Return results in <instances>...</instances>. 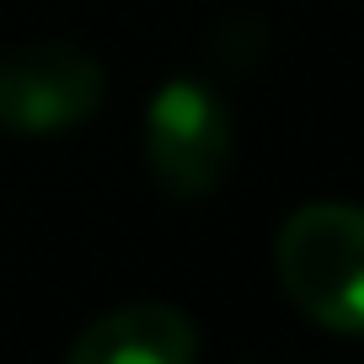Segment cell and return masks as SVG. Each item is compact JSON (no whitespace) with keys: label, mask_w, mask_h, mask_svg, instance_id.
<instances>
[{"label":"cell","mask_w":364,"mask_h":364,"mask_svg":"<svg viewBox=\"0 0 364 364\" xmlns=\"http://www.w3.org/2000/svg\"><path fill=\"white\" fill-rule=\"evenodd\" d=\"M198 327L177 306L139 300V306L107 311L75 338L65 364H193Z\"/></svg>","instance_id":"4"},{"label":"cell","mask_w":364,"mask_h":364,"mask_svg":"<svg viewBox=\"0 0 364 364\" xmlns=\"http://www.w3.org/2000/svg\"><path fill=\"white\" fill-rule=\"evenodd\" d=\"M102 65L70 43H22L0 54V129L59 134L102 107Z\"/></svg>","instance_id":"3"},{"label":"cell","mask_w":364,"mask_h":364,"mask_svg":"<svg viewBox=\"0 0 364 364\" xmlns=\"http://www.w3.org/2000/svg\"><path fill=\"white\" fill-rule=\"evenodd\" d=\"M273 268L284 295L332 332H364V209L306 204L279 225Z\"/></svg>","instance_id":"1"},{"label":"cell","mask_w":364,"mask_h":364,"mask_svg":"<svg viewBox=\"0 0 364 364\" xmlns=\"http://www.w3.org/2000/svg\"><path fill=\"white\" fill-rule=\"evenodd\" d=\"M230 113L204 80H166L145 107V161L171 198H209L230 171Z\"/></svg>","instance_id":"2"}]
</instances>
